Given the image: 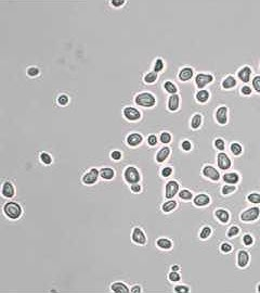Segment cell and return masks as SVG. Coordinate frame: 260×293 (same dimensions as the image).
I'll return each instance as SVG.
<instances>
[{
  "mask_svg": "<svg viewBox=\"0 0 260 293\" xmlns=\"http://www.w3.org/2000/svg\"><path fill=\"white\" fill-rule=\"evenodd\" d=\"M136 103H137L138 105L145 106V108H151V106H153L156 103V100H155L154 96H153L152 93H143L136 97Z\"/></svg>",
  "mask_w": 260,
  "mask_h": 293,
  "instance_id": "1",
  "label": "cell"
},
{
  "mask_svg": "<svg viewBox=\"0 0 260 293\" xmlns=\"http://www.w3.org/2000/svg\"><path fill=\"white\" fill-rule=\"evenodd\" d=\"M5 213L7 214L8 217L12 219H16L21 216L22 214V208L16 202H9L5 205Z\"/></svg>",
  "mask_w": 260,
  "mask_h": 293,
  "instance_id": "2",
  "label": "cell"
},
{
  "mask_svg": "<svg viewBox=\"0 0 260 293\" xmlns=\"http://www.w3.org/2000/svg\"><path fill=\"white\" fill-rule=\"evenodd\" d=\"M125 179L129 184H138L140 180V174L138 169L133 166H129L125 171Z\"/></svg>",
  "mask_w": 260,
  "mask_h": 293,
  "instance_id": "3",
  "label": "cell"
},
{
  "mask_svg": "<svg viewBox=\"0 0 260 293\" xmlns=\"http://www.w3.org/2000/svg\"><path fill=\"white\" fill-rule=\"evenodd\" d=\"M260 214V210L259 208H248L247 211L242 213L241 215V219L244 221H256V219L259 217Z\"/></svg>",
  "mask_w": 260,
  "mask_h": 293,
  "instance_id": "4",
  "label": "cell"
},
{
  "mask_svg": "<svg viewBox=\"0 0 260 293\" xmlns=\"http://www.w3.org/2000/svg\"><path fill=\"white\" fill-rule=\"evenodd\" d=\"M124 115H125L126 118L129 121H137L139 120L140 116H141L139 111H138L137 109L132 108V106H127V108H125V110H124Z\"/></svg>",
  "mask_w": 260,
  "mask_h": 293,
  "instance_id": "5",
  "label": "cell"
},
{
  "mask_svg": "<svg viewBox=\"0 0 260 293\" xmlns=\"http://www.w3.org/2000/svg\"><path fill=\"white\" fill-rule=\"evenodd\" d=\"M213 77L211 75L207 74H197V76L195 77V83L197 85L198 88H204L207 84L211 83Z\"/></svg>",
  "mask_w": 260,
  "mask_h": 293,
  "instance_id": "6",
  "label": "cell"
},
{
  "mask_svg": "<svg viewBox=\"0 0 260 293\" xmlns=\"http://www.w3.org/2000/svg\"><path fill=\"white\" fill-rule=\"evenodd\" d=\"M99 174H100V171H98V169H95V168L90 169L89 173H87L85 176H83V184H86V185H92V184H94L96 181V179H98Z\"/></svg>",
  "mask_w": 260,
  "mask_h": 293,
  "instance_id": "7",
  "label": "cell"
},
{
  "mask_svg": "<svg viewBox=\"0 0 260 293\" xmlns=\"http://www.w3.org/2000/svg\"><path fill=\"white\" fill-rule=\"evenodd\" d=\"M178 190H179V185H178L177 181L175 180H170L167 183L166 185V198L167 199H171L177 194Z\"/></svg>",
  "mask_w": 260,
  "mask_h": 293,
  "instance_id": "8",
  "label": "cell"
},
{
  "mask_svg": "<svg viewBox=\"0 0 260 293\" xmlns=\"http://www.w3.org/2000/svg\"><path fill=\"white\" fill-rule=\"evenodd\" d=\"M218 166L220 167L221 169L225 171V169H229L231 167V160L228 158L225 153H219L218 154Z\"/></svg>",
  "mask_w": 260,
  "mask_h": 293,
  "instance_id": "9",
  "label": "cell"
},
{
  "mask_svg": "<svg viewBox=\"0 0 260 293\" xmlns=\"http://www.w3.org/2000/svg\"><path fill=\"white\" fill-rule=\"evenodd\" d=\"M203 174H204V176H206V177H208V178L213 179V180H218V179L220 178V175H219V173H218L217 169L213 166H209V165H207V166L204 167V169H203Z\"/></svg>",
  "mask_w": 260,
  "mask_h": 293,
  "instance_id": "10",
  "label": "cell"
},
{
  "mask_svg": "<svg viewBox=\"0 0 260 293\" xmlns=\"http://www.w3.org/2000/svg\"><path fill=\"white\" fill-rule=\"evenodd\" d=\"M132 240L138 244H144L146 242V238L143 231L140 228H135L132 232Z\"/></svg>",
  "mask_w": 260,
  "mask_h": 293,
  "instance_id": "11",
  "label": "cell"
},
{
  "mask_svg": "<svg viewBox=\"0 0 260 293\" xmlns=\"http://www.w3.org/2000/svg\"><path fill=\"white\" fill-rule=\"evenodd\" d=\"M226 112H228V109L225 106H220L217 110L216 117H217V121L219 124L224 125L226 123Z\"/></svg>",
  "mask_w": 260,
  "mask_h": 293,
  "instance_id": "12",
  "label": "cell"
},
{
  "mask_svg": "<svg viewBox=\"0 0 260 293\" xmlns=\"http://www.w3.org/2000/svg\"><path fill=\"white\" fill-rule=\"evenodd\" d=\"M142 140H143V138H142L141 135H139V134H130L129 136L127 137V142L129 146H138V144H140L142 142Z\"/></svg>",
  "mask_w": 260,
  "mask_h": 293,
  "instance_id": "13",
  "label": "cell"
},
{
  "mask_svg": "<svg viewBox=\"0 0 260 293\" xmlns=\"http://www.w3.org/2000/svg\"><path fill=\"white\" fill-rule=\"evenodd\" d=\"M248 261H249L248 253H247L246 251H240V252H238V266L242 267V268H244V267L247 265V263H248Z\"/></svg>",
  "mask_w": 260,
  "mask_h": 293,
  "instance_id": "14",
  "label": "cell"
},
{
  "mask_svg": "<svg viewBox=\"0 0 260 293\" xmlns=\"http://www.w3.org/2000/svg\"><path fill=\"white\" fill-rule=\"evenodd\" d=\"M210 202V198H209L207 194H198V196H195L194 199V204L197 205V206H204V205H207L208 203Z\"/></svg>",
  "mask_w": 260,
  "mask_h": 293,
  "instance_id": "15",
  "label": "cell"
},
{
  "mask_svg": "<svg viewBox=\"0 0 260 293\" xmlns=\"http://www.w3.org/2000/svg\"><path fill=\"white\" fill-rule=\"evenodd\" d=\"M2 194L6 196V198H12V196H14V187L12 186L11 183L6 181V183L3 184Z\"/></svg>",
  "mask_w": 260,
  "mask_h": 293,
  "instance_id": "16",
  "label": "cell"
},
{
  "mask_svg": "<svg viewBox=\"0 0 260 293\" xmlns=\"http://www.w3.org/2000/svg\"><path fill=\"white\" fill-rule=\"evenodd\" d=\"M250 74H251V70L248 68V66H245L243 68L242 70L238 72V77L244 83H248L249 79H250Z\"/></svg>",
  "mask_w": 260,
  "mask_h": 293,
  "instance_id": "17",
  "label": "cell"
},
{
  "mask_svg": "<svg viewBox=\"0 0 260 293\" xmlns=\"http://www.w3.org/2000/svg\"><path fill=\"white\" fill-rule=\"evenodd\" d=\"M168 108L170 111H176L179 108V96L171 95L168 100Z\"/></svg>",
  "mask_w": 260,
  "mask_h": 293,
  "instance_id": "18",
  "label": "cell"
},
{
  "mask_svg": "<svg viewBox=\"0 0 260 293\" xmlns=\"http://www.w3.org/2000/svg\"><path fill=\"white\" fill-rule=\"evenodd\" d=\"M112 291L116 293H128L129 292V289L127 288L125 283H121V282H115V283L112 284Z\"/></svg>",
  "mask_w": 260,
  "mask_h": 293,
  "instance_id": "19",
  "label": "cell"
},
{
  "mask_svg": "<svg viewBox=\"0 0 260 293\" xmlns=\"http://www.w3.org/2000/svg\"><path fill=\"white\" fill-rule=\"evenodd\" d=\"M223 180L225 181V183H228V184H234V185H235V184L238 183V180H240V176H238L236 173L224 174Z\"/></svg>",
  "mask_w": 260,
  "mask_h": 293,
  "instance_id": "20",
  "label": "cell"
},
{
  "mask_svg": "<svg viewBox=\"0 0 260 293\" xmlns=\"http://www.w3.org/2000/svg\"><path fill=\"white\" fill-rule=\"evenodd\" d=\"M192 76H193V70L190 68H183V70H181L179 73V78L181 79L182 81L189 80V79H191V77Z\"/></svg>",
  "mask_w": 260,
  "mask_h": 293,
  "instance_id": "21",
  "label": "cell"
},
{
  "mask_svg": "<svg viewBox=\"0 0 260 293\" xmlns=\"http://www.w3.org/2000/svg\"><path fill=\"white\" fill-rule=\"evenodd\" d=\"M169 153H170V150H169L168 146H164V148H163V149H161L160 151L157 153V155H156L157 162H159V163L164 162V161L166 160L167 158H168Z\"/></svg>",
  "mask_w": 260,
  "mask_h": 293,
  "instance_id": "22",
  "label": "cell"
},
{
  "mask_svg": "<svg viewBox=\"0 0 260 293\" xmlns=\"http://www.w3.org/2000/svg\"><path fill=\"white\" fill-rule=\"evenodd\" d=\"M100 175H101V177L103 179H112L115 176V171L114 169L105 167V168H102L100 171Z\"/></svg>",
  "mask_w": 260,
  "mask_h": 293,
  "instance_id": "23",
  "label": "cell"
},
{
  "mask_svg": "<svg viewBox=\"0 0 260 293\" xmlns=\"http://www.w3.org/2000/svg\"><path fill=\"white\" fill-rule=\"evenodd\" d=\"M216 216L218 217V219H219L221 223H228L229 221V218H230V215L229 213L226 212V211L224 210H218L216 211Z\"/></svg>",
  "mask_w": 260,
  "mask_h": 293,
  "instance_id": "24",
  "label": "cell"
},
{
  "mask_svg": "<svg viewBox=\"0 0 260 293\" xmlns=\"http://www.w3.org/2000/svg\"><path fill=\"white\" fill-rule=\"evenodd\" d=\"M157 246H159L160 249H165V250H167V249H170L171 246H173V243H171L170 240L168 239H165V238H161V239H158L157 240Z\"/></svg>",
  "mask_w": 260,
  "mask_h": 293,
  "instance_id": "25",
  "label": "cell"
},
{
  "mask_svg": "<svg viewBox=\"0 0 260 293\" xmlns=\"http://www.w3.org/2000/svg\"><path fill=\"white\" fill-rule=\"evenodd\" d=\"M208 99H209V93L207 90H200L196 93V100L202 102V103L206 102Z\"/></svg>",
  "mask_w": 260,
  "mask_h": 293,
  "instance_id": "26",
  "label": "cell"
},
{
  "mask_svg": "<svg viewBox=\"0 0 260 293\" xmlns=\"http://www.w3.org/2000/svg\"><path fill=\"white\" fill-rule=\"evenodd\" d=\"M177 208V202L176 201H173V200H170V201H168V202H166V203H164L163 204V211L164 212H171L173 210H175V208Z\"/></svg>",
  "mask_w": 260,
  "mask_h": 293,
  "instance_id": "27",
  "label": "cell"
},
{
  "mask_svg": "<svg viewBox=\"0 0 260 293\" xmlns=\"http://www.w3.org/2000/svg\"><path fill=\"white\" fill-rule=\"evenodd\" d=\"M235 85H236V80L234 79V77H232V76L226 77V78L222 81V86H223V88H225V89H229V88L234 87Z\"/></svg>",
  "mask_w": 260,
  "mask_h": 293,
  "instance_id": "28",
  "label": "cell"
},
{
  "mask_svg": "<svg viewBox=\"0 0 260 293\" xmlns=\"http://www.w3.org/2000/svg\"><path fill=\"white\" fill-rule=\"evenodd\" d=\"M202 124V116L200 114H196L193 116L192 122H191V125H192V128L196 129L200 127V125Z\"/></svg>",
  "mask_w": 260,
  "mask_h": 293,
  "instance_id": "29",
  "label": "cell"
},
{
  "mask_svg": "<svg viewBox=\"0 0 260 293\" xmlns=\"http://www.w3.org/2000/svg\"><path fill=\"white\" fill-rule=\"evenodd\" d=\"M242 146L240 143H238V142H234V143L231 144V151L234 155H240L242 153Z\"/></svg>",
  "mask_w": 260,
  "mask_h": 293,
  "instance_id": "30",
  "label": "cell"
},
{
  "mask_svg": "<svg viewBox=\"0 0 260 293\" xmlns=\"http://www.w3.org/2000/svg\"><path fill=\"white\" fill-rule=\"evenodd\" d=\"M157 79V74L156 72H151V73H148V74L145 75V77H144V81L148 84H152L154 83L155 80Z\"/></svg>",
  "mask_w": 260,
  "mask_h": 293,
  "instance_id": "31",
  "label": "cell"
},
{
  "mask_svg": "<svg viewBox=\"0 0 260 293\" xmlns=\"http://www.w3.org/2000/svg\"><path fill=\"white\" fill-rule=\"evenodd\" d=\"M165 89H166L167 91H168L169 93H173V95H175L176 93H177V87L175 86V84H173L171 81H166L164 85Z\"/></svg>",
  "mask_w": 260,
  "mask_h": 293,
  "instance_id": "32",
  "label": "cell"
},
{
  "mask_svg": "<svg viewBox=\"0 0 260 293\" xmlns=\"http://www.w3.org/2000/svg\"><path fill=\"white\" fill-rule=\"evenodd\" d=\"M179 196H180V199H183V200H191L192 199V192H190L189 190H186V189H184V190H181L180 191V193H179Z\"/></svg>",
  "mask_w": 260,
  "mask_h": 293,
  "instance_id": "33",
  "label": "cell"
},
{
  "mask_svg": "<svg viewBox=\"0 0 260 293\" xmlns=\"http://www.w3.org/2000/svg\"><path fill=\"white\" fill-rule=\"evenodd\" d=\"M247 199H248V201H249V202H251V203H256V204L260 203V194L259 193H251V194H249V196H247Z\"/></svg>",
  "mask_w": 260,
  "mask_h": 293,
  "instance_id": "34",
  "label": "cell"
},
{
  "mask_svg": "<svg viewBox=\"0 0 260 293\" xmlns=\"http://www.w3.org/2000/svg\"><path fill=\"white\" fill-rule=\"evenodd\" d=\"M211 233V229L209 227H204L202 229V231H201L200 233V237L202 238V239H206V238H208L209 236H210Z\"/></svg>",
  "mask_w": 260,
  "mask_h": 293,
  "instance_id": "35",
  "label": "cell"
},
{
  "mask_svg": "<svg viewBox=\"0 0 260 293\" xmlns=\"http://www.w3.org/2000/svg\"><path fill=\"white\" fill-rule=\"evenodd\" d=\"M164 68V62L161 59H157L156 62H155V66H154V71L155 72H160L161 70Z\"/></svg>",
  "mask_w": 260,
  "mask_h": 293,
  "instance_id": "36",
  "label": "cell"
},
{
  "mask_svg": "<svg viewBox=\"0 0 260 293\" xmlns=\"http://www.w3.org/2000/svg\"><path fill=\"white\" fill-rule=\"evenodd\" d=\"M160 141L163 143H169L171 141V135L169 133H163L160 135Z\"/></svg>",
  "mask_w": 260,
  "mask_h": 293,
  "instance_id": "37",
  "label": "cell"
},
{
  "mask_svg": "<svg viewBox=\"0 0 260 293\" xmlns=\"http://www.w3.org/2000/svg\"><path fill=\"white\" fill-rule=\"evenodd\" d=\"M40 159H41V161L47 165L52 162V158L48 153H46V152H43V153L40 154Z\"/></svg>",
  "mask_w": 260,
  "mask_h": 293,
  "instance_id": "38",
  "label": "cell"
},
{
  "mask_svg": "<svg viewBox=\"0 0 260 293\" xmlns=\"http://www.w3.org/2000/svg\"><path fill=\"white\" fill-rule=\"evenodd\" d=\"M253 86L255 88V90L260 93V76H256L253 79Z\"/></svg>",
  "mask_w": 260,
  "mask_h": 293,
  "instance_id": "39",
  "label": "cell"
},
{
  "mask_svg": "<svg viewBox=\"0 0 260 293\" xmlns=\"http://www.w3.org/2000/svg\"><path fill=\"white\" fill-rule=\"evenodd\" d=\"M234 190H236L235 186H224V187L222 188V193L229 194V193H232Z\"/></svg>",
  "mask_w": 260,
  "mask_h": 293,
  "instance_id": "40",
  "label": "cell"
},
{
  "mask_svg": "<svg viewBox=\"0 0 260 293\" xmlns=\"http://www.w3.org/2000/svg\"><path fill=\"white\" fill-rule=\"evenodd\" d=\"M190 291V289L185 286H177L175 288V292L177 293H188Z\"/></svg>",
  "mask_w": 260,
  "mask_h": 293,
  "instance_id": "41",
  "label": "cell"
},
{
  "mask_svg": "<svg viewBox=\"0 0 260 293\" xmlns=\"http://www.w3.org/2000/svg\"><path fill=\"white\" fill-rule=\"evenodd\" d=\"M169 280L170 281H179L180 280V275L177 273V271H171L170 274H169Z\"/></svg>",
  "mask_w": 260,
  "mask_h": 293,
  "instance_id": "42",
  "label": "cell"
},
{
  "mask_svg": "<svg viewBox=\"0 0 260 293\" xmlns=\"http://www.w3.org/2000/svg\"><path fill=\"white\" fill-rule=\"evenodd\" d=\"M58 102L61 104V105H65V104H67V102H68V97L65 95H61L58 99Z\"/></svg>",
  "mask_w": 260,
  "mask_h": 293,
  "instance_id": "43",
  "label": "cell"
},
{
  "mask_svg": "<svg viewBox=\"0 0 260 293\" xmlns=\"http://www.w3.org/2000/svg\"><path fill=\"white\" fill-rule=\"evenodd\" d=\"M238 231H240V229H238L236 226H233V227L230 228L229 232H228V236H229V237H234V236H236V234L238 233Z\"/></svg>",
  "mask_w": 260,
  "mask_h": 293,
  "instance_id": "44",
  "label": "cell"
},
{
  "mask_svg": "<svg viewBox=\"0 0 260 293\" xmlns=\"http://www.w3.org/2000/svg\"><path fill=\"white\" fill-rule=\"evenodd\" d=\"M215 146H216V148H217V149L221 150V151H222V150H224V148H225V146H224V141L222 139H217V140H216Z\"/></svg>",
  "mask_w": 260,
  "mask_h": 293,
  "instance_id": "45",
  "label": "cell"
},
{
  "mask_svg": "<svg viewBox=\"0 0 260 293\" xmlns=\"http://www.w3.org/2000/svg\"><path fill=\"white\" fill-rule=\"evenodd\" d=\"M148 142L150 146H155V144L157 143V138L155 135H150L148 138Z\"/></svg>",
  "mask_w": 260,
  "mask_h": 293,
  "instance_id": "46",
  "label": "cell"
},
{
  "mask_svg": "<svg viewBox=\"0 0 260 293\" xmlns=\"http://www.w3.org/2000/svg\"><path fill=\"white\" fill-rule=\"evenodd\" d=\"M171 173H173V168H171V167H165V168L161 171V175L164 176V177H168V176H170Z\"/></svg>",
  "mask_w": 260,
  "mask_h": 293,
  "instance_id": "47",
  "label": "cell"
},
{
  "mask_svg": "<svg viewBox=\"0 0 260 293\" xmlns=\"http://www.w3.org/2000/svg\"><path fill=\"white\" fill-rule=\"evenodd\" d=\"M243 241L246 246H250V244H253V238L249 234H245L244 238H243Z\"/></svg>",
  "mask_w": 260,
  "mask_h": 293,
  "instance_id": "48",
  "label": "cell"
},
{
  "mask_svg": "<svg viewBox=\"0 0 260 293\" xmlns=\"http://www.w3.org/2000/svg\"><path fill=\"white\" fill-rule=\"evenodd\" d=\"M191 148H192V144H191L190 141L185 140V141L182 142V149H183V150H185V151H190Z\"/></svg>",
  "mask_w": 260,
  "mask_h": 293,
  "instance_id": "49",
  "label": "cell"
},
{
  "mask_svg": "<svg viewBox=\"0 0 260 293\" xmlns=\"http://www.w3.org/2000/svg\"><path fill=\"white\" fill-rule=\"evenodd\" d=\"M231 250H232V246H230L229 243H223V244H221V251H222V252L228 253V252H230Z\"/></svg>",
  "mask_w": 260,
  "mask_h": 293,
  "instance_id": "50",
  "label": "cell"
},
{
  "mask_svg": "<svg viewBox=\"0 0 260 293\" xmlns=\"http://www.w3.org/2000/svg\"><path fill=\"white\" fill-rule=\"evenodd\" d=\"M27 73H28L29 76H36V75H38L39 71H38V68H28Z\"/></svg>",
  "mask_w": 260,
  "mask_h": 293,
  "instance_id": "51",
  "label": "cell"
},
{
  "mask_svg": "<svg viewBox=\"0 0 260 293\" xmlns=\"http://www.w3.org/2000/svg\"><path fill=\"white\" fill-rule=\"evenodd\" d=\"M111 156H112L113 160L118 161V160H120V159H121V153L119 151H113L112 153H111Z\"/></svg>",
  "mask_w": 260,
  "mask_h": 293,
  "instance_id": "52",
  "label": "cell"
},
{
  "mask_svg": "<svg viewBox=\"0 0 260 293\" xmlns=\"http://www.w3.org/2000/svg\"><path fill=\"white\" fill-rule=\"evenodd\" d=\"M242 93H243V95H246V96L250 95V93H251V88L249 87V86H244V87L242 88Z\"/></svg>",
  "mask_w": 260,
  "mask_h": 293,
  "instance_id": "53",
  "label": "cell"
},
{
  "mask_svg": "<svg viewBox=\"0 0 260 293\" xmlns=\"http://www.w3.org/2000/svg\"><path fill=\"white\" fill-rule=\"evenodd\" d=\"M131 190H132V192H140V190H141V187H140L139 184H132V186H131Z\"/></svg>",
  "mask_w": 260,
  "mask_h": 293,
  "instance_id": "54",
  "label": "cell"
},
{
  "mask_svg": "<svg viewBox=\"0 0 260 293\" xmlns=\"http://www.w3.org/2000/svg\"><path fill=\"white\" fill-rule=\"evenodd\" d=\"M124 3H125V1H124V0H113V1H112V5L115 6V7H119V6H123Z\"/></svg>",
  "mask_w": 260,
  "mask_h": 293,
  "instance_id": "55",
  "label": "cell"
},
{
  "mask_svg": "<svg viewBox=\"0 0 260 293\" xmlns=\"http://www.w3.org/2000/svg\"><path fill=\"white\" fill-rule=\"evenodd\" d=\"M140 291H141V289H140L139 286H137V287H135V288L131 289V292H133V293H135V292H140Z\"/></svg>",
  "mask_w": 260,
  "mask_h": 293,
  "instance_id": "56",
  "label": "cell"
},
{
  "mask_svg": "<svg viewBox=\"0 0 260 293\" xmlns=\"http://www.w3.org/2000/svg\"><path fill=\"white\" fill-rule=\"evenodd\" d=\"M179 269H180V267L178 266V265H173V266H171V270L173 271H178Z\"/></svg>",
  "mask_w": 260,
  "mask_h": 293,
  "instance_id": "57",
  "label": "cell"
},
{
  "mask_svg": "<svg viewBox=\"0 0 260 293\" xmlns=\"http://www.w3.org/2000/svg\"><path fill=\"white\" fill-rule=\"evenodd\" d=\"M258 292H260V284L258 286Z\"/></svg>",
  "mask_w": 260,
  "mask_h": 293,
  "instance_id": "58",
  "label": "cell"
}]
</instances>
